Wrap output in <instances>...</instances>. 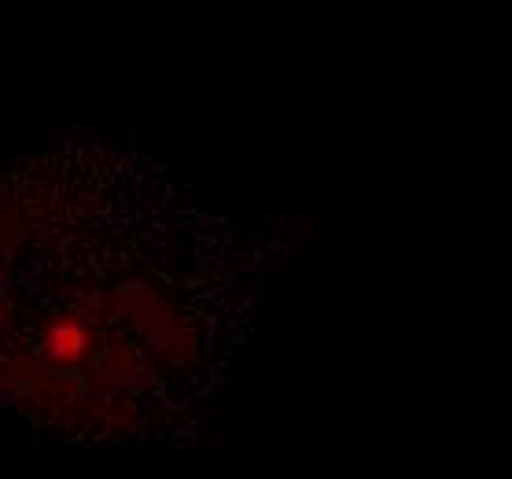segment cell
<instances>
[{"instance_id": "6da1fadb", "label": "cell", "mask_w": 512, "mask_h": 479, "mask_svg": "<svg viewBox=\"0 0 512 479\" xmlns=\"http://www.w3.org/2000/svg\"><path fill=\"white\" fill-rule=\"evenodd\" d=\"M45 351L63 365H74L82 362L85 354H89V328L85 325H74V321H59L45 332Z\"/></svg>"}]
</instances>
